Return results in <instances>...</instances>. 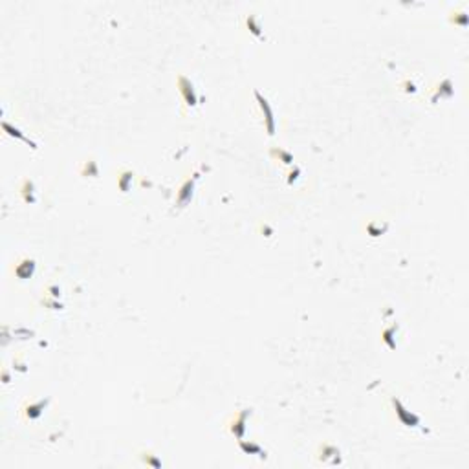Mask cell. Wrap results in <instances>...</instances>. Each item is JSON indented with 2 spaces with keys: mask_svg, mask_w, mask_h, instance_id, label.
I'll return each instance as SVG.
<instances>
[{
  "mask_svg": "<svg viewBox=\"0 0 469 469\" xmlns=\"http://www.w3.org/2000/svg\"><path fill=\"white\" fill-rule=\"evenodd\" d=\"M4 128H6V130H9V134H11V136H17V138L24 139L26 143H29V145H31V147H35V143H33L31 139H28V138H26V136H24V134H21V130H17V128H11V127H9V125H7V123H4Z\"/></svg>",
  "mask_w": 469,
  "mask_h": 469,
  "instance_id": "52a82bcc",
  "label": "cell"
},
{
  "mask_svg": "<svg viewBox=\"0 0 469 469\" xmlns=\"http://www.w3.org/2000/svg\"><path fill=\"white\" fill-rule=\"evenodd\" d=\"M249 410H244V412H240L238 416L234 418L233 422V427H231V431L238 436V438H242L244 436V431H246V418H248Z\"/></svg>",
  "mask_w": 469,
  "mask_h": 469,
  "instance_id": "5b68a950",
  "label": "cell"
},
{
  "mask_svg": "<svg viewBox=\"0 0 469 469\" xmlns=\"http://www.w3.org/2000/svg\"><path fill=\"white\" fill-rule=\"evenodd\" d=\"M178 85H180V92H182L185 103H187L189 107H194V105H196V92H194V88L191 85V81L182 75V77L178 79Z\"/></svg>",
  "mask_w": 469,
  "mask_h": 469,
  "instance_id": "7a4b0ae2",
  "label": "cell"
},
{
  "mask_svg": "<svg viewBox=\"0 0 469 469\" xmlns=\"http://www.w3.org/2000/svg\"><path fill=\"white\" fill-rule=\"evenodd\" d=\"M196 178H198V174H194V176H192V180H187V182L183 183L182 191L178 192V204H180V207H183V205H185L191 200V196H192V187H194Z\"/></svg>",
  "mask_w": 469,
  "mask_h": 469,
  "instance_id": "277c9868",
  "label": "cell"
},
{
  "mask_svg": "<svg viewBox=\"0 0 469 469\" xmlns=\"http://www.w3.org/2000/svg\"><path fill=\"white\" fill-rule=\"evenodd\" d=\"M240 447L244 449V451H246V453H256V454H260V456H266V453L262 454V449L256 446V444H249V446H248V444H246V442L242 440V442H240Z\"/></svg>",
  "mask_w": 469,
  "mask_h": 469,
  "instance_id": "8992f818",
  "label": "cell"
},
{
  "mask_svg": "<svg viewBox=\"0 0 469 469\" xmlns=\"http://www.w3.org/2000/svg\"><path fill=\"white\" fill-rule=\"evenodd\" d=\"M130 178H132V172H123L121 178H119V187H121L123 192H127V189H128V180H130Z\"/></svg>",
  "mask_w": 469,
  "mask_h": 469,
  "instance_id": "ba28073f",
  "label": "cell"
},
{
  "mask_svg": "<svg viewBox=\"0 0 469 469\" xmlns=\"http://www.w3.org/2000/svg\"><path fill=\"white\" fill-rule=\"evenodd\" d=\"M392 403H394L396 412H398V416H400V420H402L403 424L409 425V427H416V425L420 424V418L414 416V414H409V412H407V409H403L402 403L398 402V400H392Z\"/></svg>",
  "mask_w": 469,
  "mask_h": 469,
  "instance_id": "3957f363",
  "label": "cell"
},
{
  "mask_svg": "<svg viewBox=\"0 0 469 469\" xmlns=\"http://www.w3.org/2000/svg\"><path fill=\"white\" fill-rule=\"evenodd\" d=\"M256 99H258V103H260V108H262V114L264 117H266V128H268V134L270 136H273L275 134V119H273V110H271L270 103L264 99L262 95H260V92H255Z\"/></svg>",
  "mask_w": 469,
  "mask_h": 469,
  "instance_id": "6da1fadb",
  "label": "cell"
}]
</instances>
